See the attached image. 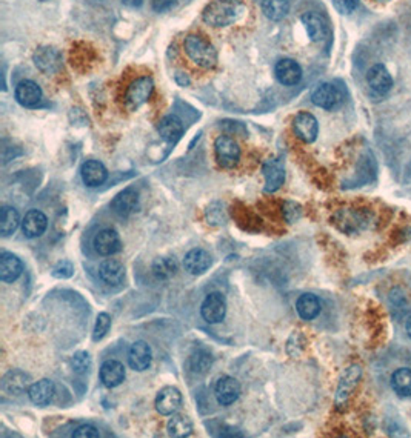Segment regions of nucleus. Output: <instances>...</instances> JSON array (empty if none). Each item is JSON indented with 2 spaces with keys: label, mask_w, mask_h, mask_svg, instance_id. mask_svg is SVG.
<instances>
[{
  "label": "nucleus",
  "mask_w": 411,
  "mask_h": 438,
  "mask_svg": "<svg viewBox=\"0 0 411 438\" xmlns=\"http://www.w3.org/2000/svg\"><path fill=\"white\" fill-rule=\"evenodd\" d=\"M244 12V5L239 0H213L203 8V22L214 28L228 27L239 21Z\"/></svg>",
  "instance_id": "1"
},
{
  "label": "nucleus",
  "mask_w": 411,
  "mask_h": 438,
  "mask_svg": "<svg viewBox=\"0 0 411 438\" xmlns=\"http://www.w3.org/2000/svg\"><path fill=\"white\" fill-rule=\"evenodd\" d=\"M185 53L196 65L210 70L217 64V51L205 37L199 34H190L184 42Z\"/></svg>",
  "instance_id": "2"
},
{
  "label": "nucleus",
  "mask_w": 411,
  "mask_h": 438,
  "mask_svg": "<svg viewBox=\"0 0 411 438\" xmlns=\"http://www.w3.org/2000/svg\"><path fill=\"white\" fill-rule=\"evenodd\" d=\"M216 160L225 170H233L240 160V148L238 142L229 136H219L214 142Z\"/></svg>",
  "instance_id": "3"
},
{
  "label": "nucleus",
  "mask_w": 411,
  "mask_h": 438,
  "mask_svg": "<svg viewBox=\"0 0 411 438\" xmlns=\"http://www.w3.org/2000/svg\"><path fill=\"white\" fill-rule=\"evenodd\" d=\"M154 90V82L151 77L143 76L136 79L134 82L128 86L125 94V105L129 111L139 110L142 105L148 102V99L151 97Z\"/></svg>",
  "instance_id": "4"
},
{
  "label": "nucleus",
  "mask_w": 411,
  "mask_h": 438,
  "mask_svg": "<svg viewBox=\"0 0 411 438\" xmlns=\"http://www.w3.org/2000/svg\"><path fill=\"white\" fill-rule=\"evenodd\" d=\"M203 320L210 324L221 323L227 314V300L221 292H211L205 297L201 306Z\"/></svg>",
  "instance_id": "5"
},
{
  "label": "nucleus",
  "mask_w": 411,
  "mask_h": 438,
  "mask_svg": "<svg viewBox=\"0 0 411 438\" xmlns=\"http://www.w3.org/2000/svg\"><path fill=\"white\" fill-rule=\"evenodd\" d=\"M154 404L155 411L160 415H174L180 409V406H182V394H180L177 387L166 386L159 391Z\"/></svg>",
  "instance_id": "6"
},
{
  "label": "nucleus",
  "mask_w": 411,
  "mask_h": 438,
  "mask_svg": "<svg viewBox=\"0 0 411 438\" xmlns=\"http://www.w3.org/2000/svg\"><path fill=\"white\" fill-rule=\"evenodd\" d=\"M292 129L299 139L305 143H313L319 134V123L311 112H299L292 120Z\"/></svg>",
  "instance_id": "7"
},
{
  "label": "nucleus",
  "mask_w": 411,
  "mask_h": 438,
  "mask_svg": "<svg viewBox=\"0 0 411 438\" xmlns=\"http://www.w3.org/2000/svg\"><path fill=\"white\" fill-rule=\"evenodd\" d=\"M214 396L217 403L222 406H229L233 404L236 400L240 396V385L239 381L229 377V375H223L214 386Z\"/></svg>",
  "instance_id": "8"
},
{
  "label": "nucleus",
  "mask_w": 411,
  "mask_h": 438,
  "mask_svg": "<svg viewBox=\"0 0 411 438\" xmlns=\"http://www.w3.org/2000/svg\"><path fill=\"white\" fill-rule=\"evenodd\" d=\"M311 102L322 110H334L342 102V94L334 85L322 83L311 94Z\"/></svg>",
  "instance_id": "9"
},
{
  "label": "nucleus",
  "mask_w": 411,
  "mask_h": 438,
  "mask_svg": "<svg viewBox=\"0 0 411 438\" xmlns=\"http://www.w3.org/2000/svg\"><path fill=\"white\" fill-rule=\"evenodd\" d=\"M111 208L121 217H128L139 209V192L133 188L121 191L111 202Z\"/></svg>",
  "instance_id": "10"
},
{
  "label": "nucleus",
  "mask_w": 411,
  "mask_h": 438,
  "mask_svg": "<svg viewBox=\"0 0 411 438\" xmlns=\"http://www.w3.org/2000/svg\"><path fill=\"white\" fill-rule=\"evenodd\" d=\"M34 64L42 73L54 74L62 68V54L55 48L42 47L34 53Z\"/></svg>",
  "instance_id": "11"
},
{
  "label": "nucleus",
  "mask_w": 411,
  "mask_h": 438,
  "mask_svg": "<svg viewBox=\"0 0 411 438\" xmlns=\"http://www.w3.org/2000/svg\"><path fill=\"white\" fill-rule=\"evenodd\" d=\"M48 228V217L39 209H31L22 220V233L28 239H37Z\"/></svg>",
  "instance_id": "12"
},
{
  "label": "nucleus",
  "mask_w": 411,
  "mask_h": 438,
  "mask_svg": "<svg viewBox=\"0 0 411 438\" xmlns=\"http://www.w3.org/2000/svg\"><path fill=\"white\" fill-rule=\"evenodd\" d=\"M366 82H369V86L373 91L381 94V96L387 94L393 86V79H391L388 70L382 64H376L370 68L369 73H366Z\"/></svg>",
  "instance_id": "13"
},
{
  "label": "nucleus",
  "mask_w": 411,
  "mask_h": 438,
  "mask_svg": "<svg viewBox=\"0 0 411 438\" xmlns=\"http://www.w3.org/2000/svg\"><path fill=\"white\" fill-rule=\"evenodd\" d=\"M360 375H362V369L359 366H351L347 369L339 381L338 391H336V404L344 406L347 403L348 397H350V394L358 385Z\"/></svg>",
  "instance_id": "14"
},
{
  "label": "nucleus",
  "mask_w": 411,
  "mask_h": 438,
  "mask_svg": "<svg viewBox=\"0 0 411 438\" xmlns=\"http://www.w3.org/2000/svg\"><path fill=\"white\" fill-rule=\"evenodd\" d=\"M95 248L101 255H113L122 249L121 237L116 229H102L95 237Z\"/></svg>",
  "instance_id": "15"
},
{
  "label": "nucleus",
  "mask_w": 411,
  "mask_h": 438,
  "mask_svg": "<svg viewBox=\"0 0 411 438\" xmlns=\"http://www.w3.org/2000/svg\"><path fill=\"white\" fill-rule=\"evenodd\" d=\"M274 73H276L279 82L286 86L296 85L301 82L302 79V68L292 59L279 60L276 64V68H274Z\"/></svg>",
  "instance_id": "16"
},
{
  "label": "nucleus",
  "mask_w": 411,
  "mask_h": 438,
  "mask_svg": "<svg viewBox=\"0 0 411 438\" xmlns=\"http://www.w3.org/2000/svg\"><path fill=\"white\" fill-rule=\"evenodd\" d=\"M80 174H82L84 183L90 188L103 185L108 177L107 168L99 160H86L80 168Z\"/></svg>",
  "instance_id": "17"
},
{
  "label": "nucleus",
  "mask_w": 411,
  "mask_h": 438,
  "mask_svg": "<svg viewBox=\"0 0 411 438\" xmlns=\"http://www.w3.org/2000/svg\"><path fill=\"white\" fill-rule=\"evenodd\" d=\"M31 386V377L27 374L21 371V369H11L10 372L5 374V377L2 380V389L5 392L11 394V396H18V394H23L27 389H29Z\"/></svg>",
  "instance_id": "18"
},
{
  "label": "nucleus",
  "mask_w": 411,
  "mask_h": 438,
  "mask_svg": "<svg viewBox=\"0 0 411 438\" xmlns=\"http://www.w3.org/2000/svg\"><path fill=\"white\" fill-rule=\"evenodd\" d=\"M99 277L108 286H119L125 279V266L119 260L108 259L99 266Z\"/></svg>",
  "instance_id": "19"
},
{
  "label": "nucleus",
  "mask_w": 411,
  "mask_h": 438,
  "mask_svg": "<svg viewBox=\"0 0 411 438\" xmlns=\"http://www.w3.org/2000/svg\"><path fill=\"white\" fill-rule=\"evenodd\" d=\"M151 359H153V352L151 348L147 342H136L133 343V346L129 348L128 352V363L134 371H145L148 369V366L151 365Z\"/></svg>",
  "instance_id": "20"
},
{
  "label": "nucleus",
  "mask_w": 411,
  "mask_h": 438,
  "mask_svg": "<svg viewBox=\"0 0 411 438\" xmlns=\"http://www.w3.org/2000/svg\"><path fill=\"white\" fill-rule=\"evenodd\" d=\"M101 381L105 387H117L119 385H122V381L125 380V368L121 361L117 360H107L101 366Z\"/></svg>",
  "instance_id": "21"
},
{
  "label": "nucleus",
  "mask_w": 411,
  "mask_h": 438,
  "mask_svg": "<svg viewBox=\"0 0 411 438\" xmlns=\"http://www.w3.org/2000/svg\"><path fill=\"white\" fill-rule=\"evenodd\" d=\"M262 172L265 177V192H276L284 185L285 170L279 160H266Z\"/></svg>",
  "instance_id": "22"
},
{
  "label": "nucleus",
  "mask_w": 411,
  "mask_h": 438,
  "mask_svg": "<svg viewBox=\"0 0 411 438\" xmlns=\"http://www.w3.org/2000/svg\"><path fill=\"white\" fill-rule=\"evenodd\" d=\"M16 99L17 102L27 108H33L37 106L42 100V90L33 80H22L21 83L16 86Z\"/></svg>",
  "instance_id": "23"
},
{
  "label": "nucleus",
  "mask_w": 411,
  "mask_h": 438,
  "mask_svg": "<svg viewBox=\"0 0 411 438\" xmlns=\"http://www.w3.org/2000/svg\"><path fill=\"white\" fill-rule=\"evenodd\" d=\"M185 271H188L191 275H201L208 271L211 266V255L205 249L196 248L185 255L184 259Z\"/></svg>",
  "instance_id": "24"
},
{
  "label": "nucleus",
  "mask_w": 411,
  "mask_h": 438,
  "mask_svg": "<svg viewBox=\"0 0 411 438\" xmlns=\"http://www.w3.org/2000/svg\"><path fill=\"white\" fill-rule=\"evenodd\" d=\"M23 272V265L17 255L11 253H3L0 255V280L3 283H12Z\"/></svg>",
  "instance_id": "25"
},
{
  "label": "nucleus",
  "mask_w": 411,
  "mask_h": 438,
  "mask_svg": "<svg viewBox=\"0 0 411 438\" xmlns=\"http://www.w3.org/2000/svg\"><path fill=\"white\" fill-rule=\"evenodd\" d=\"M54 383L48 378H42L29 386L28 397L37 406H48L54 398Z\"/></svg>",
  "instance_id": "26"
},
{
  "label": "nucleus",
  "mask_w": 411,
  "mask_h": 438,
  "mask_svg": "<svg viewBox=\"0 0 411 438\" xmlns=\"http://www.w3.org/2000/svg\"><path fill=\"white\" fill-rule=\"evenodd\" d=\"M302 23L305 29H307L310 39L313 42H319L322 39H325L328 34V25L325 22V18L319 14H316V12H305L302 16Z\"/></svg>",
  "instance_id": "27"
},
{
  "label": "nucleus",
  "mask_w": 411,
  "mask_h": 438,
  "mask_svg": "<svg viewBox=\"0 0 411 438\" xmlns=\"http://www.w3.org/2000/svg\"><path fill=\"white\" fill-rule=\"evenodd\" d=\"M159 134L166 143H176L184 134V123L177 116H166L159 123Z\"/></svg>",
  "instance_id": "28"
},
{
  "label": "nucleus",
  "mask_w": 411,
  "mask_h": 438,
  "mask_svg": "<svg viewBox=\"0 0 411 438\" xmlns=\"http://www.w3.org/2000/svg\"><path fill=\"white\" fill-rule=\"evenodd\" d=\"M296 311L302 320H314V318L321 314L319 298H317L314 294H302L296 302Z\"/></svg>",
  "instance_id": "29"
},
{
  "label": "nucleus",
  "mask_w": 411,
  "mask_h": 438,
  "mask_svg": "<svg viewBox=\"0 0 411 438\" xmlns=\"http://www.w3.org/2000/svg\"><path fill=\"white\" fill-rule=\"evenodd\" d=\"M391 387L399 397H411V369L399 368L391 375Z\"/></svg>",
  "instance_id": "30"
},
{
  "label": "nucleus",
  "mask_w": 411,
  "mask_h": 438,
  "mask_svg": "<svg viewBox=\"0 0 411 438\" xmlns=\"http://www.w3.org/2000/svg\"><path fill=\"white\" fill-rule=\"evenodd\" d=\"M151 271L155 279L168 280L177 274L179 263L174 257H158L153 261Z\"/></svg>",
  "instance_id": "31"
},
{
  "label": "nucleus",
  "mask_w": 411,
  "mask_h": 438,
  "mask_svg": "<svg viewBox=\"0 0 411 438\" xmlns=\"http://www.w3.org/2000/svg\"><path fill=\"white\" fill-rule=\"evenodd\" d=\"M18 224H21V216H18L17 209L12 206H3L2 217H0V234L10 237L16 233Z\"/></svg>",
  "instance_id": "32"
},
{
  "label": "nucleus",
  "mask_w": 411,
  "mask_h": 438,
  "mask_svg": "<svg viewBox=\"0 0 411 438\" xmlns=\"http://www.w3.org/2000/svg\"><path fill=\"white\" fill-rule=\"evenodd\" d=\"M168 435L174 438L190 437L192 433V422L186 415H173L166 424Z\"/></svg>",
  "instance_id": "33"
},
{
  "label": "nucleus",
  "mask_w": 411,
  "mask_h": 438,
  "mask_svg": "<svg viewBox=\"0 0 411 438\" xmlns=\"http://www.w3.org/2000/svg\"><path fill=\"white\" fill-rule=\"evenodd\" d=\"M262 11L270 21H282L288 14L290 2L288 0H262Z\"/></svg>",
  "instance_id": "34"
},
{
  "label": "nucleus",
  "mask_w": 411,
  "mask_h": 438,
  "mask_svg": "<svg viewBox=\"0 0 411 438\" xmlns=\"http://www.w3.org/2000/svg\"><path fill=\"white\" fill-rule=\"evenodd\" d=\"M111 328V317L107 312H101L96 318V326L92 331V340L101 342L105 335L108 334V331Z\"/></svg>",
  "instance_id": "35"
},
{
  "label": "nucleus",
  "mask_w": 411,
  "mask_h": 438,
  "mask_svg": "<svg viewBox=\"0 0 411 438\" xmlns=\"http://www.w3.org/2000/svg\"><path fill=\"white\" fill-rule=\"evenodd\" d=\"M71 366L77 374L88 372L90 368H91V357H90V354L85 352V350H79V352H76L73 355Z\"/></svg>",
  "instance_id": "36"
},
{
  "label": "nucleus",
  "mask_w": 411,
  "mask_h": 438,
  "mask_svg": "<svg viewBox=\"0 0 411 438\" xmlns=\"http://www.w3.org/2000/svg\"><path fill=\"white\" fill-rule=\"evenodd\" d=\"M191 369L195 372H203L207 371V368L211 366V354L205 352V350H197L196 354L191 355Z\"/></svg>",
  "instance_id": "37"
},
{
  "label": "nucleus",
  "mask_w": 411,
  "mask_h": 438,
  "mask_svg": "<svg viewBox=\"0 0 411 438\" xmlns=\"http://www.w3.org/2000/svg\"><path fill=\"white\" fill-rule=\"evenodd\" d=\"M74 274V265L70 260H62L53 268V275L55 279H70Z\"/></svg>",
  "instance_id": "38"
},
{
  "label": "nucleus",
  "mask_w": 411,
  "mask_h": 438,
  "mask_svg": "<svg viewBox=\"0 0 411 438\" xmlns=\"http://www.w3.org/2000/svg\"><path fill=\"white\" fill-rule=\"evenodd\" d=\"M333 5L340 14H350L358 8L359 0H333Z\"/></svg>",
  "instance_id": "39"
},
{
  "label": "nucleus",
  "mask_w": 411,
  "mask_h": 438,
  "mask_svg": "<svg viewBox=\"0 0 411 438\" xmlns=\"http://www.w3.org/2000/svg\"><path fill=\"white\" fill-rule=\"evenodd\" d=\"M73 437H76V438H97V437H101V434H99V430L95 426H91V424H82V426H79L76 430H74Z\"/></svg>",
  "instance_id": "40"
},
{
  "label": "nucleus",
  "mask_w": 411,
  "mask_h": 438,
  "mask_svg": "<svg viewBox=\"0 0 411 438\" xmlns=\"http://www.w3.org/2000/svg\"><path fill=\"white\" fill-rule=\"evenodd\" d=\"M176 0H153V10L158 12H164L174 6Z\"/></svg>",
  "instance_id": "41"
},
{
  "label": "nucleus",
  "mask_w": 411,
  "mask_h": 438,
  "mask_svg": "<svg viewBox=\"0 0 411 438\" xmlns=\"http://www.w3.org/2000/svg\"><path fill=\"white\" fill-rule=\"evenodd\" d=\"M123 3L132 6V8H137V6H140L143 3V0H123Z\"/></svg>",
  "instance_id": "42"
},
{
  "label": "nucleus",
  "mask_w": 411,
  "mask_h": 438,
  "mask_svg": "<svg viewBox=\"0 0 411 438\" xmlns=\"http://www.w3.org/2000/svg\"><path fill=\"white\" fill-rule=\"evenodd\" d=\"M406 331H407V334H408V337L411 339V317L408 318L407 323H406Z\"/></svg>",
  "instance_id": "43"
},
{
  "label": "nucleus",
  "mask_w": 411,
  "mask_h": 438,
  "mask_svg": "<svg viewBox=\"0 0 411 438\" xmlns=\"http://www.w3.org/2000/svg\"><path fill=\"white\" fill-rule=\"evenodd\" d=\"M376 2H379V3H385V2H390V0H376Z\"/></svg>",
  "instance_id": "44"
},
{
  "label": "nucleus",
  "mask_w": 411,
  "mask_h": 438,
  "mask_svg": "<svg viewBox=\"0 0 411 438\" xmlns=\"http://www.w3.org/2000/svg\"><path fill=\"white\" fill-rule=\"evenodd\" d=\"M40 2H47V0H40Z\"/></svg>",
  "instance_id": "45"
}]
</instances>
